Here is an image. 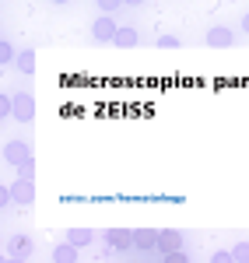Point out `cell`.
I'll return each instance as SVG.
<instances>
[{
  "instance_id": "cell-1",
  "label": "cell",
  "mask_w": 249,
  "mask_h": 263,
  "mask_svg": "<svg viewBox=\"0 0 249 263\" xmlns=\"http://www.w3.org/2000/svg\"><path fill=\"white\" fill-rule=\"evenodd\" d=\"M4 158L14 165L21 176H32V172H35V162H32V147H28V141H7V144H4Z\"/></svg>"
},
{
  "instance_id": "cell-2",
  "label": "cell",
  "mask_w": 249,
  "mask_h": 263,
  "mask_svg": "<svg viewBox=\"0 0 249 263\" xmlns=\"http://www.w3.org/2000/svg\"><path fill=\"white\" fill-rule=\"evenodd\" d=\"M155 249H158V228H141V232H133V256H155Z\"/></svg>"
},
{
  "instance_id": "cell-3",
  "label": "cell",
  "mask_w": 249,
  "mask_h": 263,
  "mask_svg": "<svg viewBox=\"0 0 249 263\" xmlns=\"http://www.w3.org/2000/svg\"><path fill=\"white\" fill-rule=\"evenodd\" d=\"M102 239L112 253H130L133 249V232L130 228H109V232H102Z\"/></svg>"
},
{
  "instance_id": "cell-4",
  "label": "cell",
  "mask_w": 249,
  "mask_h": 263,
  "mask_svg": "<svg viewBox=\"0 0 249 263\" xmlns=\"http://www.w3.org/2000/svg\"><path fill=\"white\" fill-rule=\"evenodd\" d=\"M11 197H14V203H21V207H28V203L35 200V182H32V176H21V179L11 182Z\"/></svg>"
},
{
  "instance_id": "cell-5",
  "label": "cell",
  "mask_w": 249,
  "mask_h": 263,
  "mask_svg": "<svg viewBox=\"0 0 249 263\" xmlns=\"http://www.w3.org/2000/svg\"><path fill=\"white\" fill-rule=\"evenodd\" d=\"M14 120L18 123L35 120V99H32L28 91H14Z\"/></svg>"
},
{
  "instance_id": "cell-6",
  "label": "cell",
  "mask_w": 249,
  "mask_h": 263,
  "mask_svg": "<svg viewBox=\"0 0 249 263\" xmlns=\"http://www.w3.org/2000/svg\"><path fill=\"white\" fill-rule=\"evenodd\" d=\"M116 32H120L116 18H95V25H91V35H95V42H112V39H116Z\"/></svg>"
},
{
  "instance_id": "cell-7",
  "label": "cell",
  "mask_w": 249,
  "mask_h": 263,
  "mask_svg": "<svg viewBox=\"0 0 249 263\" xmlns=\"http://www.w3.org/2000/svg\"><path fill=\"white\" fill-rule=\"evenodd\" d=\"M207 46H214V49L235 46V32H232V28H225V25H214V28H207Z\"/></svg>"
},
{
  "instance_id": "cell-8",
  "label": "cell",
  "mask_w": 249,
  "mask_h": 263,
  "mask_svg": "<svg viewBox=\"0 0 249 263\" xmlns=\"http://www.w3.org/2000/svg\"><path fill=\"white\" fill-rule=\"evenodd\" d=\"M63 239H67V242H74L78 249H81V246L95 242V232H91V228H67V235H63Z\"/></svg>"
},
{
  "instance_id": "cell-9",
  "label": "cell",
  "mask_w": 249,
  "mask_h": 263,
  "mask_svg": "<svg viewBox=\"0 0 249 263\" xmlns=\"http://www.w3.org/2000/svg\"><path fill=\"white\" fill-rule=\"evenodd\" d=\"M141 42V35H137V28H130V25H123L120 32H116V39H112V46H123V49H130V46H137Z\"/></svg>"
},
{
  "instance_id": "cell-10",
  "label": "cell",
  "mask_w": 249,
  "mask_h": 263,
  "mask_svg": "<svg viewBox=\"0 0 249 263\" xmlns=\"http://www.w3.org/2000/svg\"><path fill=\"white\" fill-rule=\"evenodd\" d=\"M28 253H32V239H28V235H11V256L25 260Z\"/></svg>"
},
{
  "instance_id": "cell-11",
  "label": "cell",
  "mask_w": 249,
  "mask_h": 263,
  "mask_svg": "<svg viewBox=\"0 0 249 263\" xmlns=\"http://www.w3.org/2000/svg\"><path fill=\"white\" fill-rule=\"evenodd\" d=\"M53 260H56V263H70V260H78V246L63 239V242L53 249Z\"/></svg>"
},
{
  "instance_id": "cell-12",
  "label": "cell",
  "mask_w": 249,
  "mask_h": 263,
  "mask_svg": "<svg viewBox=\"0 0 249 263\" xmlns=\"http://www.w3.org/2000/svg\"><path fill=\"white\" fill-rule=\"evenodd\" d=\"M0 63H4V67L18 63V49L11 46V39H0Z\"/></svg>"
},
{
  "instance_id": "cell-13",
  "label": "cell",
  "mask_w": 249,
  "mask_h": 263,
  "mask_svg": "<svg viewBox=\"0 0 249 263\" xmlns=\"http://www.w3.org/2000/svg\"><path fill=\"white\" fill-rule=\"evenodd\" d=\"M18 70L21 74H32V70H35V53H32V49L18 53Z\"/></svg>"
},
{
  "instance_id": "cell-14",
  "label": "cell",
  "mask_w": 249,
  "mask_h": 263,
  "mask_svg": "<svg viewBox=\"0 0 249 263\" xmlns=\"http://www.w3.org/2000/svg\"><path fill=\"white\" fill-rule=\"evenodd\" d=\"M0 116H4V120H11V116H14V95H7V91L0 95Z\"/></svg>"
},
{
  "instance_id": "cell-15",
  "label": "cell",
  "mask_w": 249,
  "mask_h": 263,
  "mask_svg": "<svg viewBox=\"0 0 249 263\" xmlns=\"http://www.w3.org/2000/svg\"><path fill=\"white\" fill-rule=\"evenodd\" d=\"M95 4H99V11H105V14H112V11H120V7H123L126 0H95Z\"/></svg>"
},
{
  "instance_id": "cell-16",
  "label": "cell",
  "mask_w": 249,
  "mask_h": 263,
  "mask_svg": "<svg viewBox=\"0 0 249 263\" xmlns=\"http://www.w3.org/2000/svg\"><path fill=\"white\" fill-rule=\"evenodd\" d=\"M158 46H162V49H179L183 42H179V35H162V39H158Z\"/></svg>"
},
{
  "instance_id": "cell-17",
  "label": "cell",
  "mask_w": 249,
  "mask_h": 263,
  "mask_svg": "<svg viewBox=\"0 0 249 263\" xmlns=\"http://www.w3.org/2000/svg\"><path fill=\"white\" fill-rule=\"evenodd\" d=\"M232 256H235V260H249V242H239L232 249Z\"/></svg>"
},
{
  "instance_id": "cell-18",
  "label": "cell",
  "mask_w": 249,
  "mask_h": 263,
  "mask_svg": "<svg viewBox=\"0 0 249 263\" xmlns=\"http://www.w3.org/2000/svg\"><path fill=\"white\" fill-rule=\"evenodd\" d=\"M214 260H218V263H232L235 256H232V249H218V253H214Z\"/></svg>"
},
{
  "instance_id": "cell-19",
  "label": "cell",
  "mask_w": 249,
  "mask_h": 263,
  "mask_svg": "<svg viewBox=\"0 0 249 263\" xmlns=\"http://www.w3.org/2000/svg\"><path fill=\"white\" fill-rule=\"evenodd\" d=\"M242 32H246V35H249V14H246V18H242Z\"/></svg>"
},
{
  "instance_id": "cell-20",
  "label": "cell",
  "mask_w": 249,
  "mask_h": 263,
  "mask_svg": "<svg viewBox=\"0 0 249 263\" xmlns=\"http://www.w3.org/2000/svg\"><path fill=\"white\" fill-rule=\"evenodd\" d=\"M126 4H130V7H141V4H144V0H126Z\"/></svg>"
},
{
  "instance_id": "cell-21",
  "label": "cell",
  "mask_w": 249,
  "mask_h": 263,
  "mask_svg": "<svg viewBox=\"0 0 249 263\" xmlns=\"http://www.w3.org/2000/svg\"><path fill=\"white\" fill-rule=\"evenodd\" d=\"M53 4H67V0H53Z\"/></svg>"
}]
</instances>
